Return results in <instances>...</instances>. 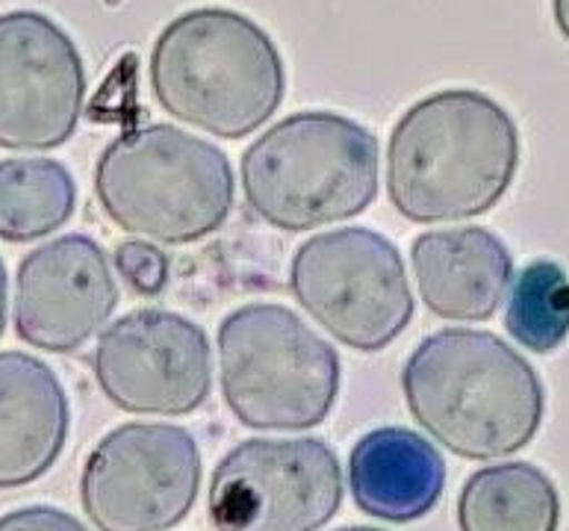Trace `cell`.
<instances>
[{"instance_id":"obj_1","label":"cell","mask_w":569,"mask_h":531,"mask_svg":"<svg viewBox=\"0 0 569 531\" xmlns=\"http://www.w3.org/2000/svg\"><path fill=\"white\" fill-rule=\"evenodd\" d=\"M519 169V130L493 98L446 89L417 101L392 128L387 192L405 219L460 222L487 213Z\"/></svg>"},{"instance_id":"obj_2","label":"cell","mask_w":569,"mask_h":531,"mask_svg":"<svg viewBox=\"0 0 569 531\" xmlns=\"http://www.w3.org/2000/svg\"><path fill=\"white\" fill-rule=\"evenodd\" d=\"M401 390L413 420L469 461L519 452L543 425L546 393L535 367L490 331H433L405 363Z\"/></svg>"},{"instance_id":"obj_3","label":"cell","mask_w":569,"mask_h":531,"mask_svg":"<svg viewBox=\"0 0 569 531\" xmlns=\"http://www.w3.org/2000/svg\"><path fill=\"white\" fill-rule=\"evenodd\" d=\"M151 87L171 119L242 139L278 112L287 69L263 27L233 9L201 7L157 36Z\"/></svg>"},{"instance_id":"obj_4","label":"cell","mask_w":569,"mask_h":531,"mask_svg":"<svg viewBox=\"0 0 569 531\" xmlns=\"http://www.w3.org/2000/svg\"><path fill=\"white\" fill-rule=\"evenodd\" d=\"M94 196L121 231L187 246L230 216L233 169L213 142L174 124H151L103 148L94 166Z\"/></svg>"},{"instance_id":"obj_5","label":"cell","mask_w":569,"mask_h":531,"mask_svg":"<svg viewBox=\"0 0 569 531\" xmlns=\"http://www.w3.org/2000/svg\"><path fill=\"white\" fill-rule=\"evenodd\" d=\"M242 192L281 231L351 219L378 196V139L337 112H296L248 148Z\"/></svg>"},{"instance_id":"obj_6","label":"cell","mask_w":569,"mask_h":531,"mask_svg":"<svg viewBox=\"0 0 569 531\" xmlns=\"http://www.w3.org/2000/svg\"><path fill=\"white\" fill-rule=\"evenodd\" d=\"M219 381L248 429H316L340 393V354L283 304H246L219 328Z\"/></svg>"},{"instance_id":"obj_7","label":"cell","mask_w":569,"mask_h":531,"mask_svg":"<svg viewBox=\"0 0 569 531\" xmlns=\"http://www.w3.org/2000/svg\"><path fill=\"white\" fill-rule=\"evenodd\" d=\"M289 287L328 334L357 352H381L413 319L399 249L369 228L310 237L292 258Z\"/></svg>"},{"instance_id":"obj_8","label":"cell","mask_w":569,"mask_h":531,"mask_svg":"<svg viewBox=\"0 0 569 531\" xmlns=\"http://www.w3.org/2000/svg\"><path fill=\"white\" fill-rule=\"evenodd\" d=\"M201 488L196 438L166 422H128L86 458L80 502L101 531H166L192 511Z\"/></svg>"},{"instance_id":"obj_9","label":"cell","mask_w":569,"mask_h":531,"mask_svg":"<svg viewBox=\"0 0 569 531\" xmlns=\"http://www.w3.org/2000/svg\"><path fill=\"white\" fill-rule=\"evenodd\" d=\"M342 502V470L325 440L257 438L219 461L210 520L219 531H319Z\"/></svg>"},{"instance_id":"obj_10","label":"cell","mask_w":569,"mask_h":531,"mask_svg":"<svg viewBox=\"0 0 569 531\" xmlns=\"http://www.w3.org/2000/svg\"><path fill=\"white\" fill-rule=\"evenodd\" d=\"M94 378L121 411L187 417L210 395V340L180 313L133 310L98 337Z\"/></svg>"},{"instance_id":"obj_11","label":"cell","mask_w":569,"mask_h":531,"mask_svg":"<svg viewBox=\"0 0 569 531\" xmlns=\"http://www.w3.org/2000/svg\"><path fill=\"white\" fill-rule=\"evenodd\" d=\"M83 98V60L62 27L39 12L0 16V148H60L77 130Z\"/></svg>"},{"instance_id":"obj_12","label":"cell","mask_w":569,"mask_h":531,"mask_svg":"<svg viewBox=\"0 0 569 531\" xmlns=\"http://www.w3.org/2000/svg\"><path fill=\"white\" fill-rule=\"evenodd\" d=\"M119 283L107 251L83 233H66L30 251L16 274V331L42 352L66 354L110 322Z\"/></svg>"},{"instance_id":"obj_13","label":"cell","mask_w":569,"mask_h":531,"mask_svg":"<svg viewBox=\"0 0 569 531\" xmlns=\"http://www.w3.org/2000/svg\"><path fill=\"white\" fill-rule=\"evenodd\" d=\"M410 263L433 317L485 322L499 310L513 278L508 246L487 228H446L413 240Z\"/></svg>"},{"instance_id":"obj_14","label":"cell","mask_w":569,"mask_h":531,"mask_svg":"<svg viewBox=\"0 0 569 531\" xmlns=\"http://www.w3.org/2000/svg\"><path fill=\"white\" fill-rule=\"evenodd\" d=\"M69 395L48 363L0 352V490L42 479L69 438Z\"/></svg>"},{"instance_id":"obj_15","label":"cell","mask_w":569,"mask_h":531,"mask_svg":"<svg viewBox=\"0 0 569 531\" xmlns=\"http://www.w3.org/2000/svg\"><path fill=\"white\" fill-rule=\"evenodd\" d=\"M349 481L363 514L387 523H413L440 502L446 463L417 431L378 429L355 445Z\"/></svg>"},{"instance_id":"obj_16","label":"cell","mask_w":569,"mask_h":531,"mask_svg":"<svg viewBox=\"0 0 569 531\" xmlns=\"http://www.w3.org/2000/svg\"><path fill=\"white\" fill-rule=\"evenodd\" d=\"M458 525L460 531H558L561 497L535 463H496L463 484Z\"/></svg>"},{"instance_id":"obj_17","label":"cell","mask_w":569,"mask_h":531,"mask_svg":"<svg viewBox=\"0 0 569 531\" xmlns=\"http://www.w3.org/2000/svg\"><path fill=\"white\" fill-rule=\"evenodd\" d=\"M74 204V178L57 160L16 157L0 163V240H42L69 222Z\"/></svg>"},{"instance_id":"obj_18","label":"cell","mask_w":569,"mask_h":531,"mask_svg":"<svg viewBox=\"0 0 569 531\" xmlns=\"http://www.w3.org/2000/svg\"><path fill=\"white\" fill-rule=\"evenodd\" d=\"M505 328L528 352H555L569 337V278L552 260L528 263L513 281Z\"/></svg>"},{"instance_id":"obj_19","label":"cell","mask_w":569,"mask_h":531,"mask_svg":"<svg viewBox=\"0 0 569 531\" xmlns=\"http://www.w3.org/2000/svg\"><path fill=\"white\" fill-rule=\"evenodd\" d=\"M116 266L137 295H160L169 283V258L153 242H121L116 249Z\"/></svg>"},{"instance_id":"obj_20","label":"cell","mask_w":569,"mask_h":531,"mask_svg":"<svg viewBox=\"0 0 569 531\" xmlns=\"http://www.w3.org/2000/svg\"><path fill=\"white\" fill-rule=\"evenodd\" d=\"M0 531H86V525L60 508L36 505L0 517Z\"/></svg>"},{"instance_id":"obj_21","label":"cell","mask_w":569,"mask_h":531,"mask_svg":"<svg viewBox=\"0 0 569 531\" xmlns=\"http://www.w3.org/2000/svg\"><path fill=\"white\" fill-rule=\"evenodd\" d=\"M555 24L561 30V36L569 42V0H552Z\"/></svg>"},{"instance_id":"obj_22","label":"cell","mask_w":569,"mask_h":531,"mask_svg":"<svg viewBox=\"0 0 569 531\" xmlns=\"http://www.w3.org/2000/svg\"><path fill=\"white\" fill-rule=\"evenodd\" d=\"M3 328H7V269L0 260V337H3Z\"/></svg>"},{"instance_id":"obj_23","label":"cell","mask_w":569,"mask_h":531,"mask_svg":"<svg viewBox=\"0 0 569 531\" xmlns=\"http://www.w3.org/2000/svg\"><path fill=\"white\" fill-rule=\"evenodd\" d=\"M337 531H383V529H372V525H349V529H337Z\"/></svg>"}]
</instances>
